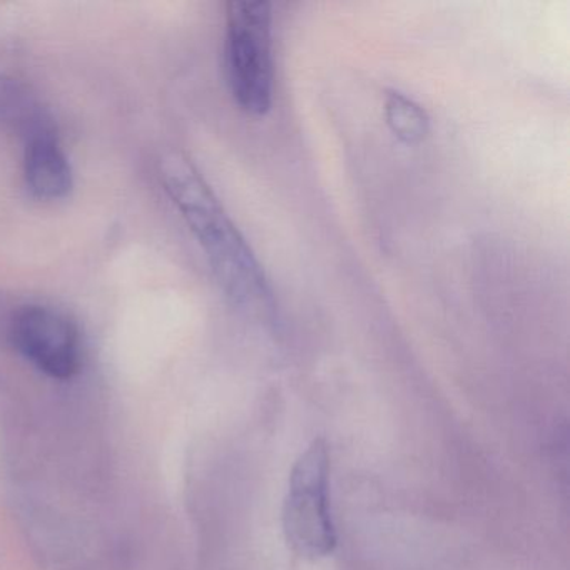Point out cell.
<instances>
[{"label":"cell","mask_w":570,"mask_h":570,"mask_svg":"<svg viewBox=\"0 0 570 570\" xmlns=\"http://www.w3.org/2000/svg\"><path fill=\"white\" fill-rule=\"evenodd\" d=\"M159 178L233 305L263 318L275 315L265 269L202 173L186 156L169 153L159 163Z\"/></svg>","instance_id":"obj_1"},{"label":"cell","mask_w":570,"mask_h":570,"mask_svg":"<svg viewBox=\"0 0 570 570\" xmlns=\"http://www.w3.org/2000/svg\"><path fill=\"white\" fill-rule=\"evenodd\" d=\"M273 16L269 2H229L226 72L233 99L252 116L268 115L275 95Z\"/></svg>","instance_id":"obj_2"},{"label":"cell","mask_w":570,"mask_h":570,"mask_svg":"<svg viewBox=\"0 0 570 570\" xmlns=\"http://www.w3.org/2000/svg\"><path fill=\"white\" fill-rule=\"evenodd\" d=\"M283 530L293 552L305 559H322L335 550L330 452L325 440H315L293 465L283 505Z\"/></svg>","instance_id":"obj_3"},{"label":"cell","mask_w":570,"mask_h":570,"mask_svg":"<svg viewBox=\"0 0 570 570\" xmlns=\"http://www.w3.org/2000/svg\"><path fill=\"white\" fill-rule=\"evenodd\" d=\"M11 340L26 360L52 379H72L81 368V335L61 309L22 306L12 318Z\"/></svg>","instance_id":"obj_4"},{"label":"cell","mask_w":570,"mask_h":570,"mask_svg":"<svg viewBox=\"0 0 570 570\" xmlns=\"http://www.w3.org/2000/svg\"><path fill=\"white\" fill-rule=\"evenodd\" d=\"M26 146L24 178L29 191L39 199L56 202L71 193V163L62 151L56 135L38 136Z\"/></svg>","instance_id":"obj_5"},{"label":"cell","mask_w":570,"mask_h":570,"mask_svg":"<svg viewBox=\"0 0 570 570\" xmlns=\"http://www.w3.org/2000/svg\"><path fill=\"white\" fill-rule=\"evenodd\" d=\"M0 126L24 136L26 141L38 136L56 135L41 102L16 79L0 75Z\"/></svg>","instance_id":"obj_6"},{"label":"cell","mask_w":570,"mask_h":570,"mask_svg":"<svg viewBox=\"0 0 570 570\" xmlns=\"http://www.w3.org/2000/svg\"><path fill=\"white\" fill-rule=\"evenodd\" d=\"M385 116L393 135L406 145H419L429 135L430 119L425 109L402 92L386 95Z\"/></svg>","instance_id":"obj_7"}]
</instances>
